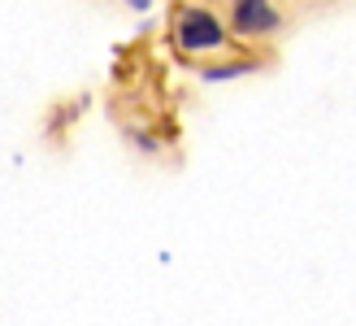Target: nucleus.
Listing matches in <instances>:
<instances>
[{
    "label": "nucleus",
    "instance_id": "5",
    "mask_svg": "<svg viewBox=\"0 0 356 326\" xmlns=\"http://www.w3.org/2000/svg\"><path fill=\"white\" fill-rule=\"evenodd\" d=\"M122 5H127L131 13H148V9H152V0H122Z\"/></svg>",
    "mask_w": 356,
    "mask_h": 326
},
{
    "label": "nucleus",
    "instance_id": "2",
    "mask_svg": "<svg viewBox=\"0 0 356 326\" xmlns=\"http://www.w3.org/2000/svg\"><path fill=\"white\" fill-rule=\"evenodd\" d=\"M230 40H243V44H261V40H274L282 31V13L274 9V0H230Z\"/></svg>",
    "mask_w": 356,
    "mask_h": 326
},
{
    "label": "nucleus",
    "instance_id": "3",
    "mask_svg": "<svg viewBox=\"0 0 356 326\" xmlns=\"http://www.w3.org/2000/svg\"><path fill=\"white\" fill-rule=\"evenodd\" d=\"M265 65V57H235V61H204L195 75H200V83H230V79H243V75H257V70Z\"/></svg>",
    "mask_w": 356,
    "mask_h": 326
},
{
    "label": "nucleus",
    "instance_id": "4",
    "mask_svg": "<svg viewBox=\"0 0 356 326\" xmlns=\"http://www.w3.org/2000/svg\"><path fill=\"white\" fill-rule=\"evenodd\" d=\"M131 143H135L139 153H156V139H152V135H139V131H131Z\"/></svg>",
    "mask_w": 356,
    "mask_h": 326
},
{
    "label": "nucleus",
    "instance_id": "1",
    "mask_svg": "<svg viewBox=\"0 0 356 326\" xmlns=\"http://www.w3.org/2000/svg\"><path fill=\"white\" fill-rule=\"evenodd\" d=\"M170 40L183 57H222L230 48V26L218 9L209 5H178L170 17Z\"/></svg>",
    "mask_w": 356,
    "mask_h": 326
}]
</instances>
